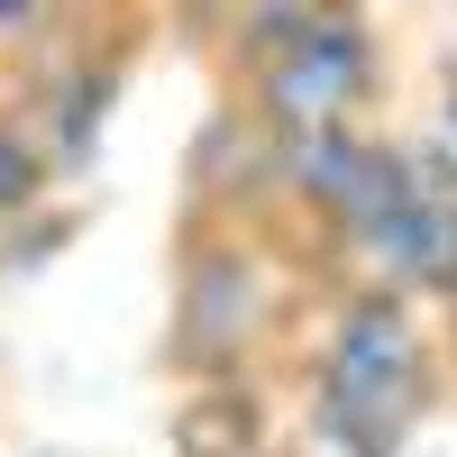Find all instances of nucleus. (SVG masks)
Listing matches in <instances>:
<instances>
[{
  "mask_svg": "<svg viewBox=\"0 0 457 457\" xmlns=\"http://www.w3.org/2000/svg\"><path fill=\"white\" fill-rule=\"evenodd\" d=\"M183 183H193V211H202V220H247L265 193H275V137H265V120H256L238 92L193 129Z\"/></svg>",
  "mask_w": 457,
  "mask_h": 457,
  "instance_id": "obj_4",
  "label": "nucleus"
},
{
  "mask_svg": "<svg viewBox=\"0 0 457 457\" xmlns=\"http://www.w3.org/2000/svg\"><path fill=\"white\" fill-rule=\"evenodd\" d=\"M329 385H348L366 411H385L394 430H411V411L439 403V338L421 329V302L394 284H357L329 302V338L312 357Z\"/></svg>",
  "mask_w": 457,
  "mask_h": 457,
  "instance_id": "obj_3",
  "label": "nucleus"
},
{
  "mask_svg": "<svg viewBox=\"0 0 457 457\" xmlns=\"http://www.w3.org/2000/svg\"><path fill=\"white\" fill-rule=\"evenodd\" d=\"M73 228H83V220H73V211H46V202L19 211L10 228H0V275H28V265L64 256V247H73Z\"/></svg>",
  "mask_w": 457,
  "mask_h": 457,
  "instance_id": "obj_11",
  "label": "nucleus"
},
{
  "mask_svg": "<svg viewBox=\"0 0 457 457\" xmlns=\"http://www.w3.org/2000/svg\"><path fill=\"white\" fill-rule=\"evenodd\" d=\"M174 457H284L265 385L256 375H211V385H193L183 411H174Z\"/></svg>",
  "mask_w": 457,
  "mask_h": 457,
  "instance_id": "obj_7",
  "label": "nucleus"
},
{
  "mask_svg": "<svg viewBox=\"0 0 457 457\" xmlns=\"http://www.w3.org/2000/svg\"><path fill=\"white\" fill-rule=\"evenodd\" d=\"M46 183H55V165H46V137H37L28 101H0V228L46 202Z\"/></svg>",
  "mask_w": 457,
  "mask_h": 457,
  "instance_id": "obj_10",
  "label": "nucleus"
},
{
  "mask_svg": "<svg viewBox=\"0 0 457 457\" xmlns=\"http://www.w3.org/2000/svg\"><path fill=\"white\" fill-rule=\"evenodd\" d=\"M174 10H183V28H193V37H211V28L228 19V0H174Z\"/></svg>",
  "mask_w": 457,
  "mask_h": 457,
  "instance_id": "obj_13",
  "label": "nucleus"
},
{
  "mask_svg": "<svg viewBox=\"0 0 457 457\" xmlns=\"http://www.w3.org/2000/svg\"><path fill=\"white\" fill-rule=\"evenodd\" d=\"M120 92H129V64L101 55V46H73L46 83H37L28 120H37V137H46V165L55 174H83L101 156V129H110V110H120Z\"/></svg>",
  "mask_w": 457,
  "mask_h": 457,
  "instance_id": "obj_5",
  "label": "nucleus"
},
{
  "mask_svg": "<svg viewBox=\"0 0 457 457\" xmlns=\"http://www.w3.org/2000/svg\"><path fill=\"white\" fill-rule=\"evenodd\" d=\"M275 256L247 220H202L183 228L174 256V312H165V366L211 385V375H256L265 329H275Z\"/></svg>",
  "mask_w": 457,
  "mask_h": 457,
  "instance_id": "obj_1",
  "label": "nucleus"
},
{
  "mask_svg": "<svg viewBox=\"0 0 457 457\" xmlns=\"http://www.w3.org/2000/svg\"><path fill=\"white\" fill-rule=\"evenodd\" d=\"M256 120L265 137H302V129H329V120H375V101H385V46H375V28L357 0H320L312 28L293 37V46L247 73V83H228Z\"/></svg>",
  "mask_w": 457,
  "mask_h": 457,
  "instance_id": "obj_2",
  "label": "nucleus"
},
{
  "mask_svg": "<svg viewBox=\"0 0 457 457\" xmlns=\"http://www.w3.org/2000/svg\"><path fill=\"white\" fill-rule=\"evenodd\" d=\"M439 137L457 146V64H439Z\"/></svg>",
  "mask_w": 457,
  "mask_h": 457,
  "instance_id": "obj_14",
  "label": "nucleus"
},
{
  "mask_svg": "<svg viewBox=\"0 0 457 457\" xmlns=\"http://www.w3.org/2000/svg\"><path fill=\"white\" fill-rule=\"evenodd\" d=\"M375 457H403V448H375Z\"/></svg>",
  "mask_w": 457,
  "mask_h": 457,
  "instance_id": "obj_16",
  "label": "nucleus"
},
{
  "mask_svg": "<svg viewBox=\"0 0 457 457\" xmlns=\"http://www.w3.org/2000/svg\"><path fill=\"white\" fill-rule=\"evenodd\" d=\"M439 357H457V284L439 293Z\"/></svg>",
  "mask_w": 457,
  "mask_h": 457,
  "instance_id": "obj_15",
  "label": "nucleus"
},
{
  "mask_svg": "<svg viewBox=\"0 0 457 457\" xmlns=\"http://www.w3.org/2000/svg\"><path fill=\"white\" fill-rule=\"evenodd\" d=\"M320 0H228V19L211 28V46L228 55V83H247V73H265L302 28H312Z\"/></svg>",
  "mask_w": 457,
  "mask_h": 457,
  "instance_id": "obj_9",
  "label": "nucleus"
},
{
  "mask_svg": "<svg viewBox=\"0 0 457 457\" xmlns=\"http://www.w3.org/2000/svg\"><path fill=\"white\" fill-rule=\"evenodd\" d=\"M366 265H375V284H394L411 302H439L457 284V193H430V183H421V193L375 228Z\"/></svg>",
  "mask_w": 457,
  "mask_h": 457,
  "instance_id": "obj_6",
  "label": "nucleus"
},
{
  "mask_svg": "<svg viewBox=\"0 0 457 457\" xmlns=\"http://www.w3.org/2000/svg\"><path fill=\"white\" fill-rule=\"evenodd\" d=\"M411 193H421V165H411V146H394V137H375L366 129V146H357V165H348V183H338V202H329V238L348 247V256H366L375 247V228H385Z\"/></svg>",
  "mask_w": 457,
  "mask_h": 457,
  "instance_id": "obj_8",
  "label": "nucleus"
},
{
  "mask_svg": "<svg viewBox=\"0 0 457 457\" xmlns=\"http://www.w3.org/2000/svg\"><path fill=\"white\" fill-rule=\"evenodd\" d=\"M55 19H64V0H0V55H28Z\"/></svg>",
  "mask_w": 457,
  "mask_h": 457,
  "instance_id": "obj_12",
  "label": "nucleus"
}]
</instances>
